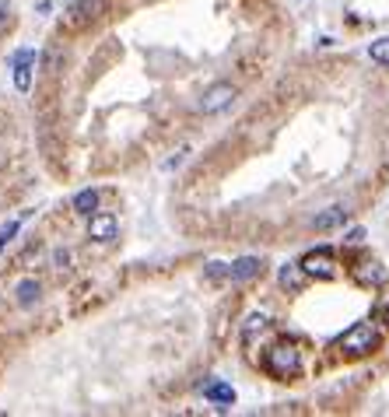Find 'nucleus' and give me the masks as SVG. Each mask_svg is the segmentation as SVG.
<instances>
[{"mask_svg":"<svg viewBox=\"0 0 389 417\" xmlns=\"http://www.w3.org/2000/svg\"><path fill=\"white\" fill-rule=\"evenodd\" d=\"M263 365H266V372L277 375V379H294L298 372H302V354H298L291 344H277V347L266 351Z\"/></svg>","mask_w":389,"mask_h":417,"instance_id":"f257e3e1","label":"nucleus"},{"mask_svg":"<svg viewBox=\"0 0 389 417\" xmlns=\"http://www.w3.org/2000/svg\"><path fill=\"white\" fill-rule=\"evenodd\" d=\"M337 344H340V351H344V354L362 357V354H372V351L379 347V333H375V326H372V323H354V326H351V330H347Z\"/></svg>","mask_w":389,"mask_h":417,"instance_id":"f03ea898","label":"nucleus"},{"mask_svg":"<svg viewBox=\"0 0 389 417\" xmlns=\"http://www.w3.org/2000/svg\"><path fill=\"white\" fill-rule=\"evenodd\" d=\"M235 99H238V88H235L231 81H218V84H211V88L200 95V105H197V109H200L203 116H218V112L231 109Z\"/></svg>","mask_w":389,"mask_h":417,"instance_id":"7ed1b4c3","label":"nucleus"},{"mask_svg":"<svg viewBox=\"0 0 389 417\" xmlns=\"http://www.w3.org/2000/svg\"><path fill=\"white\" fill-rule=\"evenodd\" d=\"M302 270H305L309 277L330 281V277L337 274V260H334V253H330V249H312V253H305V256H302Z\"/></svg>","mask_w":389,"mask_h":417,"instance_id":"20e7f679","label":"nucleus"},{"mask_svg":"<svg viewBox=\"0 0 389 417\" xmlns=\"http://www.w3.org/2000/svg\"><path fill=\"white\" fill-rule=\"evenodd\" d=\"M11 71H14V88L28 92L32 88V71H36V49H18L11 56Z\"/></svg>","mask_w":389,"mask_h":417,"instance_id":"39448f33","label":"nucleus"},{"mask_svg":"<svg viewBox=\"0 0 389 417\" xmlns=\"http://www.w3.org/2000/svg\"><path fill=\"white\" fill-rule=\"evenodd\" d=\"M263 274V260L260 256H238L231 266H228V281L235 284H242V281H253Z\"/></svg>","mask_w":389,"mask_h":417,"instance_id":"423d86ee","label":"nucleus"},{"mask_svg":"<svg viewBox=\"0 0 389 417\" xmlns=\"http://www.w3.org/2000/svg\"><path fill=\"white\" fill-rule=\"evenodd\" d=\"M88 238H95V242H112L116 238V218L112 214H92L88 218Z\"/></svg>","mask_w":389,"mask_h":417,"instance_id":"0eeeda50","label":"nucleus"},{"mask_svg":"<svg viewBox=\"0 0 389 417\" xmlns=\"http://www.w3.org/2000/svg\"><path fill=\"white\" fill-rule=\"evenodd\" d=\"M39 298H42V284H39L36 277H25V281L14 288V302H18L21 309H32V305H39Z\"/></svg>","mask_w":389,"mask_h":417,"instance_id":"6e6552de","label":"nucleus"},{"mask_svg":"<svg viewBox=\"0 0 389 417\" xmlns=\"http://www.w3.org/2000/svg\"><path fill=\"white\" fill-rule=\"evenodd\" d=\"M344 221H347V211H344V207H326L323 214L312 218V228H316V231H334V228H340Z\"/></svg>","mask_w":389,"mask_h":417,"instance_id":"1a4fd4ad","label":"nucleus"},{"mask_svg":"<svg viewBox=\"0 0 389 417\" xmlns=\"http://www.w3.org/2000/svg\"><path fill=\"white\" fill-rule=\"evenodd\" d=\"M305 281H309V274L302 270V263H284V266H281V288H288V291H302Z\"/></svg>","mask_w":389,"mask_h":417,"instance_id":"9d476101","label":"nucleus"},{"mask_svg":"<svg viewBox=\"0 0 389 417\" xmlns=\"http://www.w3.org/2000/svg\"><path fill=\"white\" fill-rule=\"evenodd\" d=\"M203 400H211L218 407H231L235 403V390H231L228 382H207L203 386Z\"/></svg>","mask_w":389,"mask_h":417,"instance_id":"9b49d317","label":"nucleus"},{"mask_svg":"<svg viewBox=\"0 0 389 417\" xmlns=\"http://www.w3.org/2000/svg\"><path fill=\"white\" fill-rule=\"evenodd\" d=\"M74 211L84 214V218H92V214L99 211V190H81V193L74 197Z\"/></svg>","mask_w":389,"mask_h":417,"instance_id":"f8f14e48","label":"nucleus"},{"mask_svg":"<svg viewBox=\"0 0 389 417\" xmlns=\"http://www.w3.org/2000/svg\"><path fill=\"white\" fill-rule=\"evenodd\" d=\"M266 326H271V319H266L263 312H253V316L246 319V326H242V344H253L256 333H263Z\"/></svg>","mask_w":389,"mask_h":417,"instance_id":"ddd939ff","label":"nucleus"},{"mask_svg":"<svg viewBox=\"0 0 389 417\" xmlns=\"http://www.w3.org/2000/svg\"><path fill=\"white\" fill-rule=\"evenodd\" d=\"M357 281H362V284H375V288H382V284H386V270H382L379 263H362V266H357Z\"/></svg>","mask_w":389,"mask_h":417,"instance_id":"4468645a","label":"nucleus"},{"mask_svg":"<svg viewBox=\"0 0 389 417\" xmlns=\"http://www.w3.org/2000/svg\"><path fill=\"white\" fill-rule=\"evenodd\" d=\"M368 56L375 60V64H382V67H389V36H382V39H375V42L368 46Z\"/></svg>","mask_w":389,"mask_h":417,"instance_id":"2eb2a0df","label":"nucleus"},{"mask_svg":"<svg viewBox=\"0 0 389 417\" xmlns=\"http://www.w3.org/2000/svg\"><path fill=\"white\" fill-rule=\"evenodd\" d=\"M21 218H25V214H21ZM21 218H14V221H8L4 228H0V253H4L8 242H14V235L21 231Z\"/></svg>","mask_w":389,"mask_h":417,"instance_id":"dca6fc26","label":"nucleus"},{"mask_svg":"<svg viewBox=\"0 0 389 417\" xmlns=\"http://www.w3.org/2000/svg\"><path fill=\"white\" fill-rule=\"evenodd\" d=\"M60 64H64V49H56V46H53V49L42 53V67H46V74H56Z\"/></svg>","mask_w":389,"mask_h":417,"instance_id":"f3484780","label":"nucleus"},{"mask_svg":"<svg viewBox=\"0 0 389 417\" xmlns=\"http://www.w3.org/2000/svg\"><path fill=\"white\" fill-rule=\"evenodd\" d=\"M207 277H211V281L228 277V263H207Z\"/></svg>","mask_w":389,"mask_h":417,"instance_id":"a211bd4d","label":"nucleus"},{"mask_svg":"<svg viewBox=\"0 0 389 417\" xmlns=\"http://www.w3.org/2000/svg\"><path fill=\"white\" fill-rule=\"evenodd\" d=\"M344 242H347V246H362V242H365V228H351V231L344 235Z\"/></svg>","mask_w":389,"mask_h":417,"instance_id":"6ab92c4d","label":"nucleus"},{"mask_svg":"<svg viewBox=\"0 0 389 417\" xmlns=\"http://www.w3.org/2000/svg\"><path fill=\"white\" fill-rule=\"evenodd\" d=\"M53 263H56V270H67L71 253H67V249H56V253H53Z\"/></svg>","mask_w":389,"mask_h":417,"instance_id":"aec40b11","label":"nucleus"},{"mask_svg":"<svg viewBox=\"0 0 389 417\" xmlns=\"http://www.w3.org/2000/svg\"><path fill=\"white\" fill-rule=\"evenodd\" d=\"M8 18H11V8H8V0H0V25H8Z\"/></svg>","mask_w":389,"mask_h":417,"instance_id":"412c9836","label":"nucleus"},{"mask_svg":"<svg viewBox=\"0 0 389 417\" xmlns=\"http://www.w3.org/2000/svg\"><path fill=\"white\" fill-rule=\"evenodd\" d=\"M183 155H186V151H183ZM183 155H175V158H168V162H165V168H168V172H172V168H179V165H183Z\"/></svg>","mask_w":389,"mask_h":417,"instance_id":"4be33fe9","label":"nucleus"}]
</instances>
